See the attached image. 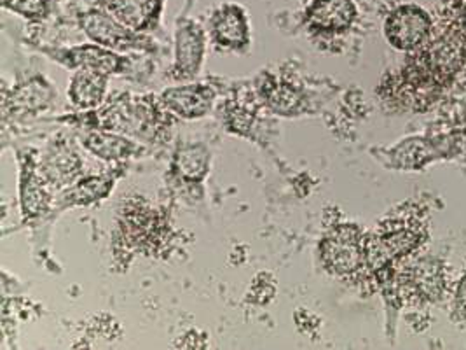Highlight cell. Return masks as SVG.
<instances>
[{
    "instance_id": "6da1fadb",
    "label": "cell",
    "mask_w": 466,
    "mask_h": 350,
    "mask_svg": "<svg viewBox=\"0 0 466 350\" xmlns=\"http://www.w3.org/2000/svg\"><path fill=\"white\" fill-rule=\"evenodd\" d=\"M466 66V41L444 30L410 51L402 70L381 87L382 95L409 109L431 108Z\"/></svg>"
},
{
    "instance_id": "7a4b0ae2",
    "label": "cell",
    "mask_w": 466,
    "mask_h": 350,
    "mask_svg": "<svg viewBox=\"0 0 466 350\" xmlns=\"http://www.w3.org/2000/svg\"><path fill=\"white\" fill-rule=\"evenodd\" d=\"M68 121H79L87 129L117 131L147 142H163L170 135L173 123L170 110L161 98L133 97L123 93L98 109L87 110L81 116H68Z\"/></svg>"
},
{
    "instance_id": "3957f363",
    "label": "cell",
    "mask_w": 466,
    "mask_h": 350,
    "mask_svg": "<svg viewBox=\"0 0 466 350\" xmlns=\"http://www.w3.org/2000/svg\"><path fill=\"white\" fill-rule=\"evenodd\" d=\"M424 239L426 228L418 219L397 218L384 221L374 233H369V279H376L380 284H384L393 275L397 264L410 258L420 249Z\"/></svg>"
},
{
    "instance_id": "277c9868",
    "label": "cell",
    "mask_w": 466,
    "mask_h": 350,
    "mask_svg": "<svg viewBox=\"0 0 466 350\" xmlns=\"http://www.w3.org/2000/svg\"><path fill=\"white\" fill-rule=\"evenodd\" d=\"M367 241L369 233L357 224L342 222L330 228L319 245L323 268L339 279H367Z\"/></svg>"
},
{
    "instance_id": "5b68a950",
    "label": "cell",
    "mask_w": 466,
    "mask_h": 350,
    "mask_svg": "<svg viewBox=\"0 0 466 350\" xmlns=\"http://www.w3.org/2000/svg\"><path fill=\"white\" fill-rule=\"evenodd\" d=\"M384 289H393L399 300L407 304H433L444 296L447 273L444 262L424 258L393 272Z\"/></svg>"
},
{
    "instance_id": "8992f818",
    "label": "cell",
    "mask_w": 466,
    "mask_h": 350,
    "mask_svg": "<svg viewBox=\"0 0 466 350\" xmlns=\"http://www.w3.org/2000/svg\"><path fill=\"white\" fill-rule=\"evenodd\" d=\"M77 23L91 43L114 51H146L154 53L156 44L146 34H138L116 20L104 5L89 7L77 15Z\"/></svg>"
},
{
    "instance_id": "52a82bcc",
    "label": "cell",
    "mask_w": 466,
    "mask_h": 350,
    "mask_svg": "<svg viewBox=\"0 0 466 350\" xmlns=\"http://www.w3.org/2000/svg\"><path fill=\"white\" fill-rule=\"evenodd\" d=\"M47 58L68 70H93L106 76H125L133 70V58L96 43L79 44L72 47H43Z\"/></svg>"
},
{
    "instance_id": "ba28073f",
    "label": "cell",
    "mask_w": 466,
    "mask_h": 350,
    "mask_svg": "<svg viewBox=\"0 0 466 350\" xmlns=\"http://www.w3.org/2000/svg\"><path fill=\"white\" fill-rule=\"evenodd\" d=\"M207 32L191 16H180L175 25L173 64L168 77L177 83L192 81L201 74L207 55Z\"/></svg>"
},
{
    "instance_id": "9c48e42d",
    "label": "cell",
    "mask_w": 466,
    "mask_h": 350,
    "mask_svg": "<svg viewBox=\"0 0 466 350\" xmlns=\"http://www.w3.org/2000/svg\"><path fill=\"white\" fill-rule=\"evenodd\" d=\"M433 20L416 4H403L393 9L384 20V37L399 51H416L430 41Z\"/></svg>"
},
{
    "instance_id": "30bf717a",
    "label": "cell",
    "mask_w": 466,
    "mask_h": 350,
    "mask_svg": "<svg viewBox=\"0 0 466 350\" xmlns=\"http://www.w3.org/2000/svg\"><path fill=\"white\" fill-rule=\"evenodd\" d=\"M208 26L213 46L220 51L247 53L252 46L250 16L241 4L226 2L215 7Z\"/></svg>"
},
{
    "instance_id": "8fae6325",
    "label": "cell",
    "mask_w": 466,
    "mask_h": 350,
    "mask_svg": "<svg viewBox=\"0 0 466 350\" xmlns=\"http://www.w3.org/2000/svg\"><path fill=\"white\" fill-rule=\"evenodd\" d=\"M20 160V209L25 222L44 218L53 207V190L39 172V153L28 149L18 154Z\"/></svg>"
},
{
    "instance_id": "7c38bea8",
    "label": "cell",
    "mask_w": 466,
    "mask_h": 350,
    "mask_svg": "<svg viewBox=\"0 0 466 350\" xmlns=\"http://www.w3.org/2000/svg\"><path fill=\"white\" fill-rule=\"evenodd\" d=\"M359 7L355 0H311L304 11V25L319 37L342 36L355 25Z\"/></svg>"
},
{
    "instance_id": "4fadbf2b",
    "label": "cell",
    "mask_w": 466,
    "mask_h": 350,
    "mask_svg": "<svg viewBox=\"0 0 466 350\" xmlns=\"http://www.w3.org/2000/svg\"><path fill=\"white\" fill-rule=\"evenodd\" d=\"M39 172L53 191L66 190L81 179L83 160L65 137H58L39 156Z\"/></svg>"
},
{
    "instance_id": "5bb4252c",
    "label": "cell",
    "mask_w": 466,
    "mask_h": 350,
    "mask_svg": "<svg viewBox=\"0 0 466 350\" xmlns=\"http://www.w3.org/2000/svg\"><path fill=\"white\" fill-rule=\"evenodd\" d=\"M121 233L125 241L129 242L133 247L140 251L154 249L159 245L161 233H167V224L156 211L146 207L140 200L135 203L127 201L123 207V216L119 219Z\"/></svg>"
},
{
    "instance_id": "9a60e30c",
    "label": "cell",
    "mask_w": 466,
    "mask_h": 350,
    "mask_svg": "<svg viewBox=\"0 0 466 350\" xmlns=\"http://www.w3.org/2000/svg\"><path fill=\"white\" fill-rule=\"evenodd\" d=\"M163 106L180 119H201L210 114L217 98L215 88L205 83H186L167 88L159 95Z\"/></svg>"
},
{
    "instance_id": "2e32d148",
    "label": "cell",
    "mask_w": 466,
    "mask_h": 350,
    "mask_svg": "<svg viewBox=\"0 0 466 350\" xmlns=\"http://www.w3.org/2000/svg\"><path fill=\"white\" fill-rule=\"evenodd\" d=\"M167 0H106V11L127 28L138 34L156 32L161 25Z\"/></svg>"
},
{
    "instance_id": "e0dca14e",
    "label": "cell",
    "mask_w": 466,
    "mask_h": 350,
    "mask_svg": "<svg viewBox=\"0 0 466 350\" xmlns=\"http://www.w3.org/2000/svg\"><path fill=\"white\" fill-rule=\"evenodd\" d=\"M86 151L112 163H125L131 158L146 154V148L131 137L117 131L89 129L79 135Z\"/></svg>"
},
{
    "instance_id": "ac0fdd59",
    "label": "cell",
    "mask_w": 466,
    "mask_h": 350,
    "mask_svg": "<svg viewBox=\"0 0 466 350\" xmlns=\"http://www.w3.org/2000/svg\"><path fill=\"white\" fill-rule=\"evenodd\" d=\"M56 91L44 76H34L23 83H18L11 93L4 98V112L11 110L13 114L32 116L49 109L56 100Z\"/></svg>"
},
{
    "instance_id": "d6986e66",
    "label": "cell",
    "mask_w": 466,
    "mask_h": 350,
    "mask_svg": "<svg viewBox=\"0 0 466 350\" xmlns=\"http://www.w3.org/2000/svg\"><path fill=\"white\" fill-rule=\"evenodd\" d=\"M212 169V153L201 142L182 144L171 160V177L184 186H198L205 182Z\"/></svg>"
},
{
    "instance_id": "ffe728a7",
    "label": "cell",
    "mask_w": 466,
    "mask_h": 350,
    "mask_svg": "<svg viewBox=\"0 0 466 350\" xmlns=\"http://www.w3.org/2000/svg\"><path fill=\"white\" fill-rule=\"evenodd\" d=\"M123 174L125 170H110L106 174L81 177L64 190L60 203L64 207H89L96 201H102L112 193L117 179Z\"/></svg>"
},
{
    "instance_id": "44dd1931",
    "label": "cell",
    "mask_w": 466,
    "mask_h": 350,
    "mask_svg": "<svg viewBox=\"0 0 466 350\" xmlns=\"http://www.w3.org/2000/svg\"><path fill=\"white\" fill-rule=\"evenodd\" d=\"M108 76L93 70H74L70 85L66 89L68 100L79 110L98 109L106 102Z\"/></svg>"
},
{
    "instance_id": "7402d4cb",
    "label": "cell",
    "mask_w": 466,
    "mask_h": 350,
    "mask_svg": "<svg viewBox=\"0 0 466 350\" xmlns=\"http://www.w3.org/2000/svg\"><path fill=\"white\" fill-rule=\"evenodd\" d=\"M264 102L269 109L275 110L283 116H296L302 110L304 97L289 85H279L278 81H271L269 87L262 88Z\"/></svg>"
},
{
    "instance_id": "603a6c76",
    "label": "cell",
    "mask_w": 466,
    "mask_h": 350,
    "mask_svg": "<svg viewBox=\"0 0 466 350\" xmlns=\"http://www.w3.org/2000/svg\"><path fill=\"white\" fill-rule=\"evenodd\" d=\"M5 11H11L28 22H43L55 5V0H0Z\"/></svg>"
},
{
    "instance_id": "cb8c5ba5",
    "label": "cell",
    "mask_w": 466,
    "mask_h": 350,
    "mask_svg": "<svg viewBox=\"0 0 466 350\" xmlns=\"http://www.w3.org/2000/svg\"><path fill=\"white\" fill-rule=\"evenodd\" d=\"M441 20L447 32L466 41V0H444L441 5Z\"/></svg>"
},
{
    "instance_id": "d4e9b609",
    "label": "cell",
    "mask_w": 466,
    "mask_h": 350,
    "mask_svg": "<svg viewBox=\"0 0 466 350\" xmlns=\"http://www.w3.org/2000/svg\"><path fill=\"white\" fill-rule=\"evenodd\" d=\"M454 317L461 323H466V275L460 281L458 289H456V296H454V310H452Z\"/></svg>"
},
{
    "instance_id": "484cf974",
    "label": "cell",
    "mask_w": 466,
    "mask_h": 350,
    "mask_svg": "<svg viewBox=\"0 0 466 350\" xmlns=\"http://www.w3.org/2000/svg\"><path fill=\"white\" fill-rule=\"evenodd\" d=\"M91 2H98L100 4V2H106V0H91Z\"/></svg>"
}]
</instances>
